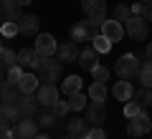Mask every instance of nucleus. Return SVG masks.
<instances>
[{
	"instance_id": "obj_1",
	"label": "nucleus",
	"mask_w": 152,
	"mask_h": 139,
	"mask_svg": "<svg viewBox=\"0 0 152 139\" xmlns=\"http://www.w3.org/2000/svg\"><path fill=\"white\" fill-rule=\"evenodd\" d=\"M36 76L41 84H56V81L61 79V61L58 58H41V63H38L36 68Z\"/></svg>"
},
{
	"instance_id": "obj_2",
	"label": "nucleus",
	"mask_w": 152,
	"mask_h": 139,
	"mask_svg": "<svg viewBox=\"0 0 152 139\" xmlns=\"http://www.w3.org/2000/svg\"><path fill=\"white\" fill-rule=\"evenodd\" d=\"M114 71L119 74V79H134L140 76V61H137L134 53H127V56H119V61L114 63Z\"/></svg>"
},
{
	"instance_id": "obj_3",
	"label": "nucleus",
	"mask_w": 152,
	"mask_h": 139,
	"mask_svg": "<svg viewBox=\"0 0 152 139\" xmlns=\"http://www.w3.org/2000/svg\"><path fill=\"white\" fill-rule=\"evenodd\" d=\"M124 31L132 41H145L147 38V31H150V23L145 20L142 15H129L124 20Z\"/></svg>"
},
{
	"instance_id": "obj_4",
	"label": "nucleus",
	"mask_w": 152,
	"mask_h": 139,
	"mask_svg": "<svg viewBox=\"0 0 152 139\" xmlns=\"http://www.w3.org/2000/svg\"><path fill=\"white\" fill-rule=\"evenodd\" d=\"M152 127V119L147 116V111L142 109L140 114H134V116L127 119V134L129 137H142V134H147Z\"/></svg>"
},
{
	"instance_id": "obj_5",
	"label": "nucleus",
	"mask_w": 152,
	"mask_h": 139,
	"mask_svg": "<svg viewBox=\"0 0 152 139\" xmlns=\"http://www.w3.org/2000/svg\"><path fill=\"white\" fill-rule=\"evenodd\" d=\"M99 31H102V28L91 25L89 20H81V23H76V25L71 28V41H76V43H84V41H94V38L99 36Z\"/></svg>"
},
{
	"instance_id": "obj_6",
	"label": "nucleus",
	"mask_w": 152,
	"mask_h": 139,
	"mask_svg": "<svg viewBox=\"0 0 152 139\" xmlns=\"http://www.w3.org/2000/svg\"><path fill=\"white\" fill-rule=\"evenodd\" d=\"M36 134H38V122H33L31 116H23L20 122L13 127L10 139H33Z\"/></svg>"
},
{
	"instance_id": "obj_7",
	"label": "nucleus",
	"mask_w": 152,
	"mask_h": 139,
	"mask_svg": "<svg viewBox=\"0 0 152 139\" xmlns=\"http://www.w3.org/2000/svg\"><path fill=\"white\" fill-rule=\"evenodd\" d=\"M23 119L20 109H18V101H0V122H8L10 127H15Z\"/></svg>"
},
{
	"instance_id": "obj_8",
	"label": "nucleus",
	"mask_w": 152,
	"mask_h": 139,
	"mask_svg": "<svg viewBox=\"0 0 152 139\" xmlns=\"http://www.w3.org/2000/svg\"><path fill=\"white\" fill-rule=\"evenodd\" d=\"M33 48L38 51V56H41V58H48V56L56 53V48H58V46H56V38L51 36V33H41V36L36 38V46H33Z\"/></svg>"
},
{
	"instance_id": "obj_9",
	"label": "nucleus",
	"mask_w": 152,
	"mask_h": 139,
	"mask_svg": "<svg viewBox=\"0 0 152 139\" xmlns=\"http://www.w3.org/2000/svg\"><path fill=\"white\" fill-rule=\"evenodd\" d=\"M23 5H18L15 0H0V20L3 23H8V20H20L23 18V10H20Z\"/></svg>"
},
{
	"instance_id": "obj_10",
	"label": "nucleus",
	"mask_w": 152,
	"mask_h": 139,
	"mask_svg": "<svg viewBox=\"0 0 152 139\" xmlns=\"http://www.w3.org/2000/svg\"><path fill=\"white\" fill-rule=\"evenodd\" d=\"M36 96H38V101H41V106L51 109L56 101H58V89H56L53 84H41L38 91H36Z\"/></svg>"
},
{
	"instance_id": "obj_11",
	"label": "nucleus",
	"mask_w": 152,
	"mask_h": 139,
	"mask_svg": "<svg viewBox=\"0 0 152 139\" xmlns=\"http://www.w3.org/2000/svg\"><path fill=\"white\" fill-rule=\"evenodd\" d=\"M86 122L94 124V127H99L102 122H107V106H104V101H91L86 106Z\"/></svg>"
},
{
	"instance_id": "obj_12",
	"label": "nucleus",
	"mask_w": 152,
	"mask_h": 139,
	"mask_svg": "<svg viewBox=\"0 0 152 139\" xmlns=\"http://www.w3.org/2000/svg\"><path fill=\"white\" fill-rule=\"evenodd\" d=\"M96 56H99V51L94 48V46H84V48L79 51V66H81V68H86V71H94V68L99 66Z\"/></svg>"
},
{
	"instance_id": "obj_13",
	"label": "nucleus",
	"mask_w": 152,
	"mask_h": 139,
	"mask_svg": "<svg viewBox=\"0 0 152 139\" xmlns=\"http://www.w3.org/2000/svg\"><path fill=\"white\" fill-rule=\"evenodd\" d=\"M102 36H107L112 43H117V41H122V38H124V25H122L119 20L109 18V20L102 25Z\"/></svg>"
},
{
	"instance_id": "obj_14",
	"label": "nucleus",
	"mask_w": 152,
	"mask_h": 139,
	"mask_svg": "<svg viewBox=\"0 0 152 139\" xmlns=\"http://www.w3.org/2000/svg\"><path fill=\"white\" fill-rule=\"evenodd\" d=\"M56 53H58V61L61 63H71V61H79V46H76V41H66L61 43L58 48H56Z\"/></svg>"
},
{
	"instance_id": "obj_15",
	"label": "nucleus",
	"mask_w": 152,
	"mask_h": 139,
	"mask_svg": "<svg viewBox=\"0 0 152 139\" xmlns=\"http://www.w3.org/2000/svg\"><path fill=\"white\" fill-rule=\"evenodd\" d=\"M38 106H41L38 96H33V94H20V99H18V109H20L23 116H33V114L38 111Z\"/></svg>"
},
{
	"instance_id": "obj_16",
	"label": "nucleus",
	"mask_w": 152,
	"mask_h": 139,
	"mask_svg": "<svg viewBox=\"0 0 152 139\" xmlns=\"http://www.w3.org/2000/svg\"><path fill=\"white\" fill-rule=\"evenodd\" d=\"M18 63H20L23 68H38L41 56H38L36 48H23V51H18Z\"/></svg>"
},
{
	"instance_id": "obj_17",
	"label": "nucleus",
	"mask_w": 152,
	"mask_h": 139,
	"mask_svg": "<svg viewBox=\"0 0 152 139\" xmlns=\"http://www.w3.org/2000/svg\"><path fill=\"white\" fill-rule=\"evenodd\" d=\"M112 94L117 99H119V101H132V99H134V89H132V84L127 79H122V81H117V84H114V89H112Z\"/></svg>"
},
{
	"instance_id": "obj_18",
	"label": "nucleus",
	"mask_w": 152,
	"mask_h": 139,
	"mask_svg": "<svg viewBox=\"0 0 152 139\" xmlns=\"http://www.w3.org/2000/svg\"><path fill=\"white\" fill-rule=\"evenodd\" d=\"M81 8L86 13V18L107 15V0H81Z\"/></svg>"
},
{
	"instance_id": "obj_19",
	"label": "nucleus",
	"mask_w": 152,
	"mask_h": 139,
	"mask_svg": "<svg viewBox=\"0 0 152 139\" xmlns=\"http://www.w3.org/2000/svg\"><path fill=\"white\" fill-rule=\"evenodd\" d=\"M38 86H41V81H38L36 74H23L20 81H18V89H20L23 94H36Z\"/></svg>"
},
{
	"instance_id": "obj_20",
	"label": "nucleus",
	"mask_w": 152,
	"mask_h": 139,
	"mask_svg": "<svg viewBox=\"0 0 152 139\" xmlns=\"http://www.w3.org/2000/svg\"><path fill=\"white\" fill-rule=\"evenodd\" d=\"M23 91L18 89V84H0V101H18Z\"/></svg>"
},
{
	"instance_id": "obj_21",
	"label": "nucleus",
	"mask_w": 152,
	"mask_h": 139,
	"mask_svg": "<svg viewBox=\"0 0 152 139\" xmlns=\"http://www.w3.org/2000/svg\"><path fill=\"white\" fill-rule=\"evenodd\" d=\"M38 25H41V20H38L36 15H23L20 20H18V28H20L23 36H33V33H38Z\"/></svg>"
},
{
	"instance_id": "obj_22",
	"label": "nucleus",
	"mask_w": 152,
	"mask_h": 139,
	"mask_svg": "<svg viewBox=\"0 0 152 139\" xmlns=\"http://www.w3.org/2000/svg\"><path fill=\"white\" fill-rule=\"evenodd\" d=\"M69 134L71 137H86L89 134V122L86 119H79V116L69 119Z\"/></svg>"
},
{
	"instance_id": "obj_23",
	"label": "nucleus",
	"mask_w": 152,
	"mask_h": 139,
	"mask_svg": "<svg viewBox=\"0 0 152 139\" xmlns=\"http://www.w3.org/2000/svg\"><path fill=\"white\" fill-rule=\"evenodd\" d=\"M61 91H64L66 96L79 94V91H81V79H79V76H66V81L61 84Z\"/></svg>"
},
{
	"instance_id": "obj_24",
	"label": "nucleus",
	"mask_w": 152,
	"mask_h": 139,
	"mask_svg": "<svg viewBox=\"0 0 152 139\" xmlns=\"http://www.w3.org/2000/svg\"><path fill=\"white\" fill-rule=\"evenodd\" d=\"M89 99H91V101H104V99H107V86L99 84V81H94V84L89 86Z\"/></svg>"
},
{
	"instance_id": "obj_25",
	"label": "nucleus",
	"mask_w": 152,
	"mask_h": 139,
	"mask_svg": "<svg viewBox=\"0 0 152 139\" xmlns=\"http://www.w3.org/2000/svg\"><path fill=\"white\" fill-rule=\"evenodd\" d=\"M66 99H69L71 111H84V109H86V96H84L81 91H79V94H71V96H66Z\"/></svg>"
},
{
	"instance_id": "obj_26",
	"label": "nucleus",
	"mask_w": 152,
	"mask_h": 139,
	"mask_svg": "<svg viewBox=\"0 0 152 139\" xmlns=\"http://www.w3.org/2000/svg\"><path fill=\"white\" fill-rule=\"evenodd\" d=\"M18 63V53L10 48H3L0 51V68H10V66Z\"/></svg>"
},
{
	"instance_id": "obj_27",
	"label": "nucleus",
	"mask_w": 152,
	"mask_h": 139,
	"mask_svg": "<svg viewBox=\"0 0 152 139\" xmlns=\"http://www.w3.org/2000/svg\"><path fill=\"white\" fill-rule=\"evenodd\" d=\"M91 46H94V48L99 51V53H109V51H112V46H114V43L109 41L107 36H102V33H99V36H96V38H94V41H91Z\"/></svg>"
},
{
	"instance_id": "obj_28",
	"label": "nucleus",
	"mask_w": 152,
	"mask_h": 139,
	"mask_svg": "<svg viewBox=\"0 0 152 139\" xmlns=\"http://www.w3.org/2000/svg\"><path fill=\"white\" fill-rule=\"evenodd\" d=\"M134 101H140L142 106H152V86H142L134 94Z\"/></svg>"
},
{
	"instance_id": "obj_29",
	"label": "nucleus",
	"mask_w": 152,
	"mask_h": 139,
	"mask_svg": "<svg viewBox=\"0 0 152 139\" xmlns=\"http://www.w3.org/2000/svg\"><path fill=\"white\" fill-rule=\"evenodd\" d=\"M140 81L142 86H152V61H145L140 66Z\"/></svg>"
},
{
	"instance_id": "obj_30",
	"label": "nucleus",
	"mask_w": 152,
	"mask_h": 139,
	"mask_svg": "<svg viewBox=\"0 0 152 139\" xmlns=\"http://www.w3.org/2000/svg\"><path fill=\"white\" fill-rule=\"evenodd\" d=\"M129 15H132V10H129V8L124 5V3H119V5H114V13H112V18H114V20H119L122 25H124V20H127Z\"/></svg>"
},
{
	"instance_id": "obj_31",
	"label": "nucleus",
	"mask_w": 152,
	"mask_h": 139,
	"mask_svg": "<svg viewBox=\"0 0 152 139\" xmlns=\"http://www.w3.org/2000/svg\"><path fill=\"white\" fill-rule=\"evenodd\" d=\"M0 33H3L5 38H13V36H18V33H20V28H18L15 20H8V23H0Z\"/></svg>"
},
{
	"instance_id": "obj_32",
	"label": "nucleus",
	"mask_w": 152,
	"mask_h": 139,
	"mask_svg": "<svg viewBox=\"0 0 152 139\" xmlns=\"http://www.w3.org/2000/svg\"><path fill=\"white\" fill-rule=\"evenodd\" d=\"M23 74H26V71H23V66H20V63H15V66H10V68H8V76H5V81H8V84H18Z\"/></svg>"
},
{
	"instance_id": "obj_33",
	"label": "nucleus",
	"mask_w": 152,
	"mask_h": 139,
	"mask_svg": "<svg viewBox=\"0 0 152 139\" xmlns=\"http://www.w3.org/2000/svg\"><path fill=\"white\" fill-rule=\"evenodd\" d=\"M71 109H69V101H56L53 106H51V114H53L56 119H61V116H66Z\"/></svg>"
},
{
	"instance_id": "obj_34",
	"label": "nucleus",
	"mask_w": 152,
	"mask_h": 139,
	"mask_svg": "<svg viewBox=\"0 0 152 139\" xmlns=\"http://www.w3.org/2000/svg\"><path fill=\"white\" fill-rule=\"evenodd\" d=\"M91 74H94V81H99V84H107L109 81V68L107 66H96Z\"/></svg>"
},
{
	"instance_id": "obj_35",
	"label": "nucleus",
	"mask_w": 152,
	"mask_h": 139,
	"mask_svg": "<svg viewBox=\"0 0 152 139\" xmlns=\"http://www.w3.org/2000/svg\"><path fill=\"white\" fill-rule=\"evenodd\" d=\"M142 111V104L140 101H127L124 104V116L129 119V116H134V114H140Z\"/></svg>"
},
{
	"instance_id": "obj_36",
	"label": "nucleus",
	"mask_w": 152,
	"mask_h": 139,
	"mask_svg": "<svg viewBox=\"0 0 152 139\" xmlns=\"http://www.w3.org/2000/svg\"><path fill=\"white\" fill-rule=\"evenodd\" d=\"M79 139H107V132H104L102 127H91L86 137H79Z\"/></svg>"
},
{
	"instance_id": "obj_37",
	"label": "nucleus",
	"mask_w": 152,
	"mask_h": 139,
	"mask_svg": "<svg viewBox=\"0 0 152 139\" xmlns=\"http://www.w3.org/2000/svg\"><path fill=\"white\" fill-rule=\"evenodd\" d=\"M56 122H58V119H56V116H53V114H51V111H46L43 116H41V122H38V124H41V127H46V129H48V127H53Z\"/></svg>"
},
{
	"instance_id": "obj_38",
	"label": "nucleus",
	"mask_w": 152,
	"mask_h": 139,
	"mask_svg": "<svg viewBox=\"0 0 152 139\" xmlns=\"http://www.w3.org/2000/svg\"><path fill=\"white\" fill-rule=\"evenodd\" d=\"M10 134H13V127L8 122H0V139H10Z\"/></svg>"
},
{
	"instance_id": "obj_39",
	"label": "nucleus",
	"mask_w": 152,
	"mask_h": 139,
	"mask_svg": "<svg viewBox=\"0 0 152 139\" xmlns=\"http://www.w3.org/2000/svg\"><path fill=\"white\" fill-rule=\"evenodd\" d=\"M142 18H145L147 23H152V3H145V5H142Z\"/></svg>"
},
{
	"instance_id": "obj_40",
	"label": "nucleus",
	"mask_w": 152,
	"mask_h": 139,
	"mask_svg": "<svg viewBox=\"0 0 152 139\" xmlns=\"http://www.w3.org/2000/svg\"><path fill=\"white\" fill-rule=\"evenodd\" d=\"M142 5H145V3H137V0H134V5L129 8V10H132V15H142Z\"/></svg>"
},
{
	"instance_id": "obj_41",
	"label": "nucleus",
	"mask_w": 152,
	"mask_h": 139,
	"mask_svg": "<svg viewBox=\"0 0 152 139\" xmlns=\"http://www.w3.org/2000/svg\"><path fill=\"white\" fill-rule=\"evenodd\" d=\"M147 58H150V61H152V41H150V43H147Z\"/></svg>"
},
{
	"instance_id": "obj_42",
	"label": "nucleus",
	"mask_w": 152,
	"mask_h": 139,
	"mask_svg": "<svg viewBox=\"0 0 152 139\" xmlns=\"http://www.w3.org/2000/svg\"><path fill=\"white\" fill-rule=\"evenodd\" d=\"M33 139H51V137H48V134H36Z\"/></svg>"
},
{
	"instance_id": "obj_43",
	"label": "nucleus",
	"mask_w": 152,
	"mask_h": 139,
	"mask_svg": "<svg viewBox=\"0 0 152 139\" xmlns=\"http://www.w3.org/2000/svg\"><path fill=\"white\" fill-rule=\"evenodd\" d=\"M18 5H28V3H33V0H15Z\"/></svg>"
},
{
	"instance_id": "obj_44",
	"label": "nucleus",
	"mask_w": 152,
	"mask_h": 139,
	"mask_svg": "<svg viewBox=\"0 0 152 139\" xmlns=\"http://www.w3.org/2000/svg\"><path fill=\"white\" fill-rule=\"evenodd\" d=\"M0 84H5V76H3V68H0Z\"/></svg>"
},
{
	"instance_id": "obj_45",
	"label": "nucleus",
	"mask_w": 152,
	"mask_h": 139,
	"mask_svg": "<svg viewBox=\"0 0 152 139\" xmlns=\"http://www.w3.org/2000/svg\"><path fill=\"white\" fill-rule=\"evenodd\" d=\"M137 3H150V0H137Z\"/></svg>"
},
{
	"instance_id": "obj_46",
	"label": "nucleus",
	"mask_w": 152,
	"mask_h": 139,
	"mask_svg": "<svg viewBox=\"0 0 152 139\" xmlns=\"http://www.w3.org/2000/svg\"><path fill=\"white\" fill-rule=\"evenodd\" d=\"M69 139H76V137H71V134H69Z\"/></svg>"
},
{
	"instance_id": "obj_47",
	"label": "nucleus",
	"mask_w": 152,
	"mask_h": 139,
	"mask_svg": "<svg viewBox=\"0 0 152 139\" xmlns=\"http://www.w3.org/2000/svg\"><path fill=\"white\" fill-rule=\"evenodd\" d=\"M0 51H3V43H0Z\"/></svg>"
}]
</instances>
